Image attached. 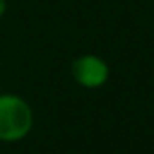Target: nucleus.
I'll return each mask as SVG.
<instances>
[{
    "label": "nucleus",
    "instance_id": "1",
    "mask_svg": "<svg viewBox=\"0 0 154 154\" xmlns=\"http://www.w3.org/2000/svg\"><path fill=\"white\" fill-rule=\"evenodd\" d=\"M35 114L29 102L13 93H0V141L15 143L29 136Z\"/></svg>",
    "mask_w": 154,
    "mask_h": 154
},
{
    "label": "nucleus",
    "instance_id": "2",
    "mask_svg": "<svg viewBox=\"0 0 154 154\" xmlns=\"http://www.w3.org/2000/svg\"><path fill=\"white\" fill-rule=\"evenodd\" d=\"M109 74H111L109 63L102 56L93 54V53L74 58L71 65L72 80L84 89H98L105 85L109 80Z\"/></svg>",
    "mask_w": 154,
    "mask_h": 154
},
{
    "label": "nucleus",
    "instance_id": "3",
    "mask_svg": "<svg viewBox=\"0 0 154 154\" xmlns=\"http://www.w3.org/2000/svg\"><path fill=\"white\" fill-rule=\"evenodd\" d=\"M8 11V0H0V18H2Z\"/></svg>",
    "mask_w": 154,
    "mask_h": 154
},
{
    "label": "nucleus",
    "instance_id": "4",
    "mask_svg": "<svg viewBox=\"0 0 154 154\" xmlns=\"http://www.w3.org/2000/svg\"><path fill=\"white\" fill-rule=\"evenodd\" d=\"M0 93H2V87H0Z\"/></svg>",
    "mask_w": 154,
    "mask_h": 154
}]
</instances>
